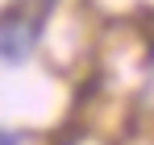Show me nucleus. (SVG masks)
Returning a JSON list of instances; mask_svg holds the SVG:
<instances>
[{
	"instance_id": "20e7f679",
	"label": "nucleus",
	"mask_w": 154,
	"mask_h": 145,
	"mask_svg": "<svg viewBox=\"0 0 154 145\" xmlns=\"http://www.w3.org/2000/svg\"><path fill=\"white\" fill-rule=\"evenodd\" d=\"M29 4H42V8H50V4H54V0H29Z\"/></svg>"
},
{
	"instance_id": "f03ea898",
	"label": "nucleus",
	"mask_w": 154,
	"mask_h": 145,
	"mask_svg": "<svg viewBox=\"0 0 154 145\" xmlns=\"http://www.w3.org/2000/svg\"><path fill=\"white\" fill-rule=\"evenodd\" d=\"M0 145H21V133H8V129H0Z\"/></svg>"
},
{
	"instance_id": "f257e3e1",
	"label": "nucleus",
	"mask_w": 154,
	"mask_h": 145,
	"mask_svg": "<svg viewBox=\"0 0 154 145\" xmlns=\"http://www.w3.org/2000/svg\"><path fill=\"white\" fill-rule=\"evenodd\" d=\"M42 37V17H29L21 8L0 13V62L4 67H25Z\"/></svg>"
},
{
	"instance_id": "7ed1b4c3",
	"label": "nucleus",
	"mask_w": 154,
	"mask_h": 145,
	"mask_svg": "<svg viewBox=\"0 0 154 145\" xmlns=\"http://www.w3.org/2000/svg\"><path fill=\"white\" fill-rule=\"evenodd\" d=\"M146 71L154 75V46H150V54H146Z\"/></svg>"
}]
</instances>
